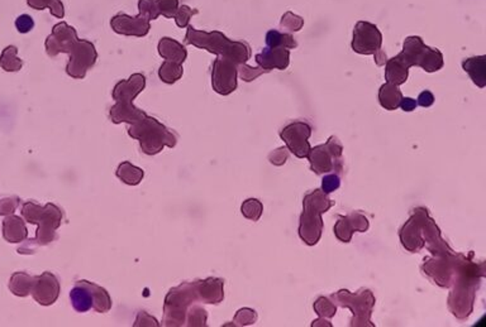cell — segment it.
<instances>
[{
    "label": "cell",
    "mask_w": 486,
    "mask_h": 327,
    "mask_svg": "<svg viewBox=\"0 0 486 327\" xmlns=\"http://www.w3.org/2000/svg\"><path fill=\"white\" fill-rule=\"evenodd\" d=\"M184 42L191 44L196 49H206L213 55L225 57L235 61L238 65L246 63L251 58V47L244 41H232L230 38L219 32H204L195 30L193 25H189Z\"/></svg>",
    "instance_id": "obj_1"
},
{
    "label": "cell",
    "mask_w": 486,
    "mask_h": 327,
    "mask_svg": "<svg viewBox=\"0 0 486 327\" xmlns=\"http://www.w3.org/2000/svg\"><path fill=\"white\" fill-rule=\"evenodd\" d=\"M146 87V78L142 73H134L128 80L119 81L112 91V97L116 104L110 108V121L114 124L127 123L134 124L146 118L145 110L138 109L134 105V100Z\"/></svg>",
    "instance_id": "obj_2"
},
{
    "label": "cell",
    "mask_w": 486,
    "mask_h": 327,
    "mask_svg": "<svg viewBox=\"0 0 486 327\" xmlns=\"http://www.w3.org/2000/svg\"><path fill=\"white\" fill-rule=\"evenodd\" d=\"M128 135L140 142L141 151L147 156L158 154L165 147L175 148L179 140L177 132L148 116L131 124Z\"/></svg>",
    "instance_id": "obj_3"
},
{
    "label": "cell",
    "mask_w": 486,
    "mask_h": 327,
    "mask_svg": "<svg viewBox=\"0 0 486 327\" xmlns=\"http://www.w3.org/2000/svg\"><path fill=\"white\" fill-rule=\"evenodd\" d=\"M333 205V201L322 190H314L313 192L304 196V210L300 215L299 237L307 245L313 247L319 242L324 228L322 214H326Z\"/></svg>",
    "instance_id": "obj_4"
},
{
    "label": "cell",
    "mask_w": 486,
    "mask_h": 327,
    "mask_svg": "<svg viewBox=\"0 0 486 327\" xmlns=\"http://www.w3.org/2000/svg\"><path fill=\"white\" fill-rule=\"evenodd\" d=\"M198 301H201V296L196 287V280L185 282L175 288H171L165 298L162 326H185L188 309Z\"/></svg>",
    "instance_id": "obj_5"
},
{
    "label": "cell",
    "mask_w": 486,
    "mask_h": 327,
    "mask_svg": "<svg viewBox=\"0 0 486 327\" xmlns=\"http://www.w3.org/2000/svg\"><path fill=\"white\" fill-rule=\"evenodd\" d=\"M404 65L422 67L425 73H437L444 65V55L437 49L425 46L418 36L408 37L403 44V51L398 55Z\"/></svg>",
    "instance_id": "obj_6"
},
{
    "label": "cell",
    "mask_w": 486,
    "mask_h": 327,
    "mask_svg": "<svg viewBox=\"0 0 486 327\" xmlns=\"http://www.w3.org/2000/svg\"><path fill=\"white\" fill-rule=\"evenodd\" d=\"M64 220V212L55 204H46L43 206L42 212L37 220L38 226L36 237L27 240L23 247L18 248L19 254H33L38 247L49 245L57 239V229L60 228Z\"/></svg>",
    "instance_id": "obj_7"
},
{
    "label": "cell",
    "mask_w": 486,
    "mask_h": 327,
    "mask_svg": "<svg viewBox=\"0 0 486 327\" xmlns=\"http://www.w3.org/2000/svg\"><path fill=\"white\" fill-rule=\"evenodd\" d=\"M343 147L336 137H331L327 143L310 148L307 158L309 159L310 168L316 175H324L332 171L343 170Z\"/></svg>",
    "instance_id": "obj_8"
},
{
    "label": "cell",
    "mask_w": 486,
    "mask_h": 327,
    "mask_svg": "<svg viewBox=\"0 0 486 327\" xmlns=\"http://www.w3.org/2000/svg\"><path fill=\"white\" fill-rule=\"evenodd\" d=\"M70 56L66 65V73L73 79L83 80L88 71L97 63V52L94 43L88 39H78L67 52Z\"/></svg>",
    "instance_id": "obj_9"
},
{
    "label": "cell",
    "mask_w": 486,
    "mask_h": 327,
    "mask_svg": "<svg viewBox=\"0 0 486 327\" xmlns=\"http://www.w3.org/2000/svg\"><path fill=\"white\" fill-rule=\"evenodd\" d=\"M332 297L336 298L340 306L348 307L352 309L355 320H352V326H359V322H362L361 326H372L370 323V316L372 312V307L375 304V297L372 292L369 290H362L356 295H352L347 290H342L333 295Z\"/></svg>",
    "instance_id": "obj_10"
},
{
    "label": "cell",
    "mask_w": 486,
    "mask_h": 327,
    "mask_svg": "<svg viewBox=\"0 0 486 327\" xmlns=\"http://www.w3.org/2000/svg\"><path fill=\"white\" fill-rule=\"evenodd\" d=\"M238 63L225 57H219L213 62L212 87L219 95L227 97L237 89Z\"/></svg>",
    "instance_id": "obj_11"
},
{
    "label": "cell",
    "mask_w": 486,
    "mask_h": 327,
    "mask_svg": "<svg viewBox=\"0 0 486 327\" xmlns=\"http://www.w3.org/2000/svg\"><path fill=\"white\" fill-rule=\"evenodd\" d=\"M312 127L305 121H292L281 129L280 137L285 142L286 148L295 157L307 158L309 153Z\"/></svg>",
    "instance_id": "obj_12"
},
{
    "label": "cell",
    "mask_w": 486,
    "mask_h": 327,
    "mask_svg": "<svg viewBox=\"0 0 486 327\" xmlns=\"http://www.w3.org/2000/svg\"><path fill=\"white\" fill-rule=\"evenodd\" d=\"M352 49L359 55H374L383 46V35L377 25L360 20L353 28Z\"/></svg>",
    "instance_id": "obj_13"
},
{
    "label": "cell",
    "mask_w": 486,
    "mask_h": 327,
    "mask_svg": "<svg viewBox=\"0 0 486 327\" xmlns=\"http://www.w3.org/2000/svg\"><path fill=\"white\" fill-rule=\"evenodd\" d=\"M79 39L76 30L67 25L66 22H60L54 25L52 32L45 42L46 52L49 57H56L59 54H66L73 47V43Z\"/></svg>",
    "instance_id": "obj_14"
},
{
    "label": "cell",
    "mask_w": 486,
    "mask_h": 327,
    "mask_svg": "<svg viewBox=\"0 0 486 327\" xmlns=\"http://www.w3.org/2000/svg\"><path fill=\"white\" fill-rule=\"evenodd\" d=\"M428 218V212L425 209H417V212L408 220L401 231V244L412 253H418L425 247V239L420 237L423 226Z\"/></svg>",
    "instance_id": "obj_15"
},
{
    "label": "cell",
    "mask_w": 486,
    "mask_h": 327,
    "mask_svg": "<svg viewBox=\"0 0 486 327\" xmlns=\"http://www.w3.org/2000/svg\"><path fill=\"white\" fill-rule=\"evenodd\" d=\"M61 287L59 279L51 272H45L35 277V283L30 295L41 306H51L60 296Z\"/></svg>",
    "instance_id": "obj_16"
},
{
    "label": "cell",
    "mask_w": 486,
    "mask_h": 327,
    "mask_svg": "<svg viewBox=\"0 0 486 327\" xmlns=\"http://www.w3.org/2000/svg\"><path fill=\"white\" fill-rule=\"evenodd\" d=\"M110 27L117 35L128 37H146L151 30V22L138 14L131 17L124 13H119L110 19Z\"/></svg>",
    "instance_id": "obj_17"
},
{
    "label": "cell",
    "mask_w": 486,
    "mask_h": 327,
    "mask_svg": "<svg viewBox=\"0 0 486 327\" xmlns=\"http://www.w3.org/2000/svg\"><path fill=\"white\" fill-rule=\"evenodd\" d=\"M367 229V218L360 212H352L347 216H340L338 221L334 225V234L340 242H350L352 239L353 233H364Z\"/></svg>",
    "instance_id": "obj_18"
},
{
    "label": "cell",
    "mask_w": 486,
    "mask_h": 327,
    "mask_svg": "<svg viewBox=\"0 0 486 327\" xmlns=\"http://www.w3.org/2000/svg\"><path fill=\"white\" fill-rule=\"evenodd\" d=\"M255 60L266 73L273 68L284 71L290 63V51L285 47H266L255 56Z\"/></svg>",
    "instance_id": "obj_19"
},
{
    "label": "cell",
    "mask_w": 486,
    "mask_h": 327,
    "mask_svg": "<svg viewBox=\"0 0 486 327\" xmlns=\"http://www.w3.org/2000/svg\"><path fill=\"white\" fill-rule=\"evenodd\" d=\"M196 287H198L201 302L208 303V304H218L225 298L223 279L211 277L204 280H196Z\"/></svg>",
    "instance_id": "obj_20"
},
{
    "label": "cell",
    "mask_w": 486,
    "mask_h": 327,
    "mask_svg": "<svg viewBox=\"0 0 486 327\" xmlns=\"http://www.w3.org/2000/svg\"><path fill=\"white\" fill-rule=\"evenodd\" d=\"M3 237L4 240L12 244H19L27 240L28 229L25 226L23 218L17 215H8L3 220Z\"/></svg>",
    "instance_id": "obj_21"
},
{
    "label": "cell",
    "mask_w": 486,
    "mask_h": 327,
    "mask_svg": "<svg viewBox=\"0 0 486 327\" xmlns=\"http://www.w3.org/2000/svg\"><path fill=\"white\" fill-rule=\"evenodd\" d=\"M70 301L73 309L79 314H84L93 309L94 300L88 280H79L75 283L73 290L70 291Z\"/></svg>",
    "instance_id": "obj_22"
},
{
    "label": "cell",
    "mask_w": 486,
    "mask_h": 327,
    "mask_svg": "<svg viewBox=\"0 0 486 327\" xmlns=\"http://www.w3.org/2000/svg\"><path fill=\"white\" fill-rule=\"evenodd\" d=\"M158 55L161 56L165 61L184 63L188 57V51L185 49V46L170 37L161 38L158 42Z\"/></svg>",
    "instance_id": "obj_23"
},
{
    "label": "cell",
    "mask_w": 486,
    "mask_h": 327,
    "mask_svg": "<svg viewBox=\"0 0 486 327\" xmlns=\"http://www.w3.org/2000/svg\"><path fill=\"white\" fill-rule=\"evenodd\" d=\"M462 68L480 89L486 86V56H475L462 61Z\"/></svg>",
    "instance_id": "obj_24"
},
{
    "label": "cell",
    "mask_w": 486,
    "mask_h": 327,
    "mask_svg": "<svg viewBox=\"0 0 486 327\" xmlns=\"http://www.w3.org/2000/svg\"><path fill=\"white\" fill-rule=\"evenodd\" d=\"M408 75H409V68L404 65V62L398 56L386 61V63H385V80H386V82L394 84L396 86L403 85L407 82Z\"/></svg>",
    "instance_id": "obj_25"
},
{
    "label": "cell",
    "mask_w": 486,
    "mask_h": 327,
    "mask_svg": "<svg viewBox=\"0 0 486 327\" xmlns=\"http://www.w3.org/2000/svg\"><path fill=\"white\" fill-rule=\"evenodd\" d=\"M401 99L403 94L401 89L394 84L386 82L379 90V103L385 110L393 111L401 108Z\"/></svg>",
    "instance_id": "obj_26"
},
{
    "label": "cell",
    "mask_w": 486,
    "mask_h": 327,
    "mask_svg": "<svg viewBox=\"0 0 486 327\" xmlns=\"http://www.w3.org/2000/svg\"><path fill=\"white\" fill-rule=\"evenodd\" d=\"M35 283V277L25 272H16L9 279V290L17 297L30 296L32 287Z\"/></svg>",
    "instance_id": "obj_27"
},
{
    "label": "cell",
    "mask_w": 486,
    "mask_h": 327,
    "mask_svg": "<svg viewBox=\"0 0 486 327\" xmlns=\"http://www.w3.org/2000/svg\"><path fill=\"white\" fill-rule=\"evenodd\" d=\"M116 175L123 183H126L128 186H137L143 180L145 171L140 167H136L131 162H122L117 168Z\"/></svg>",
    "instance_id": "obj_28"
},
{
    "label": "cell",
    "mask_w": 486,
    "mask_h": 327,
    "mask_svg": "<svg viewBox=\"0 0 486 327\" xmlns=\"http://www.w3.org/2000/svg\"><path fill=\"white\" fill-rule=\"evenodd\" d=\"M23 67V60L18 57V49L8 46L0 55V68L6 73H18Z\"/></svg>",
    "instance_id": "obj_29"
},
{
    "label": "cell",
    "mask_w": 486,
    "mask_h": 327,
    "mask_svg": "<svg viewBox=\"0 0 486 327\" xmlns=\"http://www.w3.org/2000/svg\"><path fill=\"white\" fill-rule=\"evenodd\" d=\"M182 75H184L182 63H177L172 61H165L158 68V78L167 85L175 84L177 81L182 79Z\"/></svg>",
    "instance_id": "obj_30"
},
{
    "label": "cell",
    "mask_w": 486,
    "mask_h": 327,
    "mask_svg": "<svg viewBox=\"0 0 486 327\" xmlns=\"http://www.w3.org/2000/svg\"><path fill=\"white\" fill-rule=\"evenodd\" d=\"M89 285H90L93 300H94L93 309L97 314L109 312L110 309H112V298H110L108 291L103 287L93 283V282H89Z\"/></svg>",
    "instance_id": "obj_31"
},
{
    "label": "cell",
    "mask_w": 486,
    "mask_h": 327,
    "mask_svg": "<svg viewBox=\"0 0 486 327\" xmlns=\"http://www.w3.org/2000/svg\"><path fill=\"white\" fill-rule=\"evenodd\" d=\"M266 44L268 47H285L288 49L298 47V43L290 33H281L276 30H270L266 33Z\"/></svg>",
    "instance_id": "obj_32"
},
{
    "label": "cell",
    "mask_w": 486,
    "mask_h": 327,
    "mask_svg": "<svg viewBox=\"0 0 486 327\" xmlns=\"http://www.w3.org/2000/svg\"><path fill=\"white\" fill-rule=\"evenodd\" d=\"M27 4L35 11L49 9L55 18L64 19L65 17V6L61 0H27Z\"/></svg>",
    "instance_id": "obj_33"
},
{
    "label": "cell",
    "mask_w": 486,
    "mask_h": 327,
    "mask_svg": "<svg viewBox=\"0 0 486 327\" xmlns=\"http://www.w3.org/2000/svg\"><path fill=\"white\" fill-rule=\"evenodd\" d=\"M241 212L244 218H249L251 221H259L263 212V205L261 201L257 199H249L243 201Z\"/></svg>",
    "instance_id": "obj_34"
},
{
    "label": "cell",
    "mask_w": 486,
    "mask_h": 327,
    "mask_svg": "<svg viewBox=\"0 0 486 327\" xmlns=\"http://www.w3.org/2000/svg\"><path fill=\"white\" fill-rule=\"evenodd\" d=\"M303 25L304 19L292 12H286L283 16L281 22H280L281 30H285V33H290V35L294 33V32H298V30H302Z\"/></svg>",
    "instance_id": "obj_35"
},
{
    "label": "cell",
    "mask_w": 486,
    "mask_h": 327,
    "mask_svg": "<svg viewBox=\"0 0 486 327\" xmlns=\"http://www.w3.org/2000/svg\"><path fill=\"white\" fill-rule=\"evenodd\" d=\"M207 311L198 306H191L186 314L185 326H206L207 325Z\"/></svg>",
    "instance_id": "obj_36"
},
{
    "label": "cell",
    "mask_w": 486,
    "mask_h": 327,
    "mask_svg": "<svg viewBox=\"0 0 486 327\" xmlns=\"http://www.w3.org/2000/svg\"><path fill=\"white\" fill-rule=\"evenodd\" d=\"M158 14L165 18H174L177 8L180 6L179 0H153Z\"/></svg>",
    "instance_id": "obj_37"
},
{
    "label": "cell",
    "mask_w": 486,
    "mask_h": 327,
    "mask_svg": "<svg viewBox=\"0 0 486 327\" xmlns=\"http://www.w3.org/2000/svg\"><path fill=\"white\" fill-rule=\"evenodd\" d=\"M198 13H199L198 9H191L190 6L182 4V6L177 8V13L174 16V20H175V23H177L179 28H186L189 23H190L191 17L195 16V14H198Z\"/></svg>",
    "instance_id": "obj_38"
},
{
    "label": "cell",
    "mask_w": 486,
    "mask_h": 327,
    "mask_svg": "<svg viewBox=\"0 0 486 327\" xmlns=\"http://www.w3.org/2000/svg\"><path fill=\"white\" fill-rule=\"evenodd\" d=\"M314 311L321 317L331 319V317H333L336 315L337 307L334 306V303L329 298L319 297L316 300V302H314Z\"/></svg>",
    "instance_id": "obj_39"
},
{
    "label": "cell",
    "mask_w": 486,
    "mask_h": 327,
    "mask_svg": "<svg viewBox=\"0 0 486 327\" xmlns=\"http://www.w3.org/2000/svg\"><path fill=\"white\" fill-rule=\"evenodd\" d=\"M237 70L238 75H239L241 79H242L243 81H246V82H251V81H254V80L257 79V78H260L262 73H266V71H265L263 68H261V67H251L249 66L247 63H241V65H238Z\"/></svg>",
    "instance_id": "obj_40"
},
{
    "label": "cell",
    "mask_w": 486,
    "mask_h": 327,
    "mask_svg": "<svg viewBox=\"0 0 486 327\" xmlns=\"http://www.w3.org/2000/svg\"><path fill=\"white\" fill-rule=\"evenodd\" d=\"M256 320H257V314H256L255 309H242L236 314L233 322L237 326H249V325L255 323Z\"/></svg>",
    "instance_id": "obj_41"
},
{
    "label": "cell",
    "mask_w": 486,
    "mask_h": 327,
    "mask_svg": "<svg viewBox=\"0 0 486 327\" xmlns=\"http://www.w3.org/2000/svg\"><path fill=\"white\" fill-rule=\"evenodd\" d=\"M138 12L150 22L156 20L160 17L153 0H138Z\"/></svg>",
    "instance_id": "obj_42"
},
{
    "label": "cell",
    "mask_w": 486,
    "mask_h": 327,
    "mask_svg": "<svg viewBox=\"0 0 486 327\" xmlns=\"http://www.w3.org/2000/svg\"><path fill=\"white\" fill-rule=\"evenodd\" d=\"M20 200L18 196H9L0 199V216H8L12 215L18 209Z\"/></svg>",
    "instance_id": "obj_43"
},
{
    "label": "cell",
    "mask_w": 486,
    "mask_h": 327,
    "mask_svg": "<svg viewBox=\"0 0 486 327\" xmlns=\"http://www.w3.org/2000/svg\"><path fill=\"white\" fill-rule=\"evenodd\" d=\"M16 28L22 35L30 33V30L35 28V20L28 14H22L16 19Z\"/></svg>",
    "instance_id": "obj_44"
},
{
    "label": "cell",
    "mask_w": 486,
    "mask_h": 327,
    "mask_svg": "<svg viewBox=\"0 0 486 327\" xmlns=\"http://www.w3.org/2000/svg\"><path fill=\"white\" fill-rule=\"evenodd\" d=\"M340 186V178L338 175H328L324 177L322 181V191L324 194H332L334 191H337Z\"/></svg>",
    "instance_id": "obj_45"
},
{
    "label": "cell",
    "mask_w": 486,
    "mask_h": 327,
    "mask_svg": "<svg viewBox=\"0 0 486 327\" xmlns=\"http://www.w3.org/2000/svg\"><path fill=\"white\" fill-rule=\"evenodd\" d=\"M288 158H289V149L286 147H283L270 153L268 161L275 166H283L288 161Z\"/></svg>",
    "instance_id": "obj_46"
},
{
    "label": "cell",
    "mask_w": 486,
    "mask_h": 327,
    "mask_svg": "<svg viewBox=\"0 0 486 327\" xmlns=\"http://www.w3.org/2000/svg\"><path fill=\"white\" fill-rule=\"evenodd\" d=\"M140 325H142V326H158L156 319H153L152 316L148 315L146 312H143V311L138 314L136 323H134V326H140Z\"/></svg>",
    "instance_id": "obj_47"
},
{
    "label": "cell",
    "mask_w": 486,
    "mask_h": 327,
    "mask_svg": "<svg viewBox=\"0 0 486 327\" xmlns=\"http://www.w3.org/2000/svg\"><path fill=\"white\" fill-rule=\"evenodd\" d=\"M417 104L423 108H429L434 104V97H433L431 91L425 90L423 92H420Z\"/></svg>",
    "instance_id": "obj_48"
},
{
    "label": "cell",
    "mask_w": 486,
    "mask_h": 327,
    "mask_svg": "<svg viewBox=\"0 0 486 327\" xmlns=\"http://www.w3.org/2000/svg\"><path fill=\"white\" fill-rule=\"evenodd\" d=\"M417 101L412 99V97H403L401 99V108L404 110V111H413L417 108Z\"/></svg>",
    "instance_id": "obj_49"
},
{
    "label": "cell",
    "mask_w": 486,
    "mask_h": 327,
    "mask_svg": "<svg viewBox=\"0 0 486 327\" xmlns=\"http://www.w3.org/2000/svg\"><path fill=\"white\" fill-rule=\"evenodd\" d=\"M374 55H375V62H377V66H383L386 63L388 58H386V54L384 52L383 49H379Z\"/></svg>",
    "instance_id": "obj_50"
}]
</instances>
